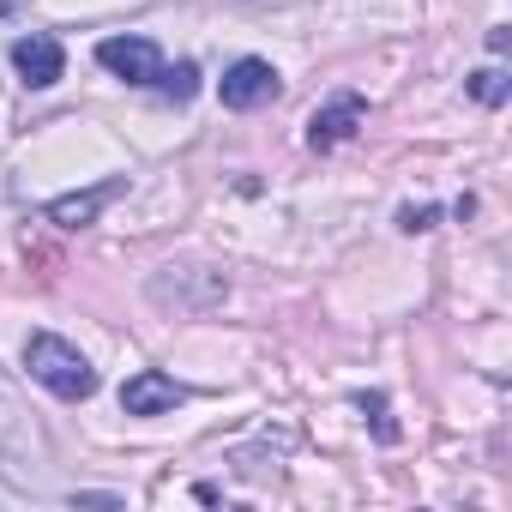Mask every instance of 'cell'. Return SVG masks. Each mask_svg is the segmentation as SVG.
<instances>
[{
  "mask_svg": "<svg viewBox=\"0 0 512 512\" xmlns=\"http://www.w3.org/2000/svg\"><path fill=\"white\" fill-rule=\"evenodd\" d=\"M25 374H31L43 392L67 398V404H85V398L97 392V368H91V356H85L79 344L55 338V332H31V344H25Z\"/></svg>",
  "mask_w": 512,
  "mask_h": 512,
  "instance_id": "1",
  "label": "cell"
},
{
  "mask_svg": "<svg viewBox=\"0 0 512 512\" xmlns=\"http://www.w3.org/2000/svg\"><path fill=\"white\" fill-rule=\"evenodd\" d=\"M145 290H151L157 308L211 314V308H223V296H229V272H217V266H163Z\"/></svg>",
  "mask_w": 512,
  "mask_h": 512,
  "instance_id": "2",
  "label": "cell"
},
{
  "mask_svg": "<svg viewBox=\"0 0 512 512\" xmlns=\"http://www.w3.org/2000/svg\"><path fill=\"white\" fill-rule=\"evenodd\" d=\"M284 91V79H278V67L272 61H260V55H241L223 79H217V97H223V109H266L272 97Z\"/></svg>",
  "mask_w": 512,
  "mask_h": 512,
  "instance_id": "3",
  "label": "cell"
},
{
  "mask_svg": "<svg viewBox=\"0 0 512 512\" xmlns=\"http://www.w3.org/2000/svg\"><path fill=\"white\" fill-rule=\"evenodd\" d=\"M97 61L115 79H127V85H157V73H163V49L151 37H103L97 43Z\"/></svg>",
  "mask_w": 512,
  "mask_h": 512,
  "instance_id": "4",
  "label": "cell"
},
{
  "mask_svg": "<svg viewBox=\"0 0 512 512\" xmlns=\"http://www.w3.org/2000/svg\"><path fill=\"white\" fill-rule=\"evenodd\" d=\"M13 67H19V79H25L31 91H49V85H61V73H67V49H61V37L31 31V37L13 43Z\"/></svg>",
  "mask_w": 512,
  "mask_h": 512,
  "instance_id": "5",
  "label": "cell"
},
{
  "mask_svg": "<svg viewBox=\"0 0 512 512\" xmlns=\"http://www.w3.org/2000/svg\"><path fill=\"white\" fill-rule=\"evenodd\" d=\"M175 404H187V386L163 368H139L127 386H121V410L127 416H169Z\"/></svg>",
  "mask_w": 512,
  "mask_h": 512,
  "instance_id": "6",
  "label": "cell"
},
{
  "mask_svg": "<svg viewBox=\"0 0 512 512\" xmlns=\"http://www.w3.org/2000/svg\"><path fill=\"white\" fill-rule=\"evenodd\" d=\"M362 121H368V103H362L356 91H338L332 103L314 109V121H308V145H314V151H332V145H344Z\"/></svg>",
  "mask_w": 512,
  "mask_h": 512,
  "instance_id": "7",
  "label": "cell"
},
{
  "mask_svg": "<svg viewBox=\"0 0 512 512\" xmlns=\"http://www.w3.org/2000/svg\"><path fill=\"white\" fill-rule=\"evenodd\" d=\"M121 187L127 181H97V187H85V193H61V199H49V223H61V229H85V223H97V211L109 205V199H121Z\"/></svg>",
  "mask_w": 512,
  "mask_h": 512,
  "instance_id": "8",
  "label": "cell"
},
{
  "mask_svg": "<svg viewBox=\"0 0 512 512\" xmlns=\"http://www.w3.org/2000/svg\"><path fill=\"white\" fill-rule=\"evenodd\" d=\"M464 85H470V97H476L482 109H500V103L512 97V79H506V67H476Z\"/></svg>",
  "mask_w": 512,
  "mask_h": 512,
  "instance_id": "9",
  "label": "cell"
},
{
  "mask_svg": "<svg viewBox=\"0 0 512 512\" xmlns=\"http://www.w3.org/2000/svg\"><path fill=\"white\" fill-rule=\"evenodd\" d=\"M157 91H163L169 103H193V91H199V67H193V61L163 67V73H157Z\"/></svg>",
  "mask_w": 512,
  "mask_h": 512,
  "instance_id": "10",
  "label": "cell"
},
{
  "mask_svg": "<svg viewBox=\"0 0 512 512\" xmlns=\"http://www.w3.org/2000/svg\"><path fill=\"white\" fill-rule=\"evenodd\" d=\"M434 223H440V205H404V211H398V229H404V235H422V229H434Z\"/></svg>",
  "mask_w": 512,
  "mask_h": 512,
  "instance_id": "11",
  "label": "cell"
},
{
  "mask_svg": "<svg viewBox=\"0 0 512 512\" xmlns=\"http://www.w3.org/2000/svg\"><path fill=\"white\" fill-rule=\"evenodd\" d=\"M356 404H362V410H368V416H374V434H380V440H398V428H392V422H386V398H380V392H362V398H356Z\"/></svg>",
  "mask_w": 512,
  "mask_h": 512,
  "instance_id": "12",
  "label": "cell"
},
{
  "mask_svg": "<svg viewBox=\"0 0 512 512\" xmlns=\"http://www.w3.org/2000/svg\"><path fill=\"white\" fill-rule=\"evenodd\" d=\"M73 506H121V494H73Z\"/></svg>",
  "mask_w": 512,
  "mask_h": 512,
  "instance_id": "13",
  "label": "cell"
},
{
  "mask_svg": "<svg viewBox=\"0 0 512 512\" xmlns=\"http://www.w3.org/2000/svg\"><path fill=\"white\" fill-rule=\"evenodd\" d=\"M19 7H25V0H0V19H13Z\"/></svg>",
  "mask_w": 512,
  "mask_h": 512,
  "instance_id": "14",
  "label": "cell"
}]
</instances>
